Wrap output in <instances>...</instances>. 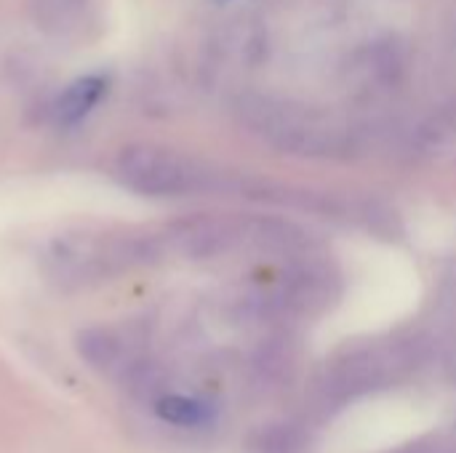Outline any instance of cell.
<instances>
[{
  "label": "cell",
  "mask_w": 456,
  "mask_h": 453,
  "mask_svg": "<svg viewBox=\"0 0 456 453\" xmlns=\"http://www.w3.org/2000/svg\"><path fill=\"white\" fill-rule=\"evenodd\" d=\"M115 176L120 184L150 198H176L208 187V174L190 158L155 144H128L118 152Z\"/></svg>",
  "instance_id": "6da1fadb"
},
{
  "label": "cell",
  "mask_w": 456,
  "mask_h": 453,
  "mask_svg": "<svg viewBox=\"0 0 456 453\" xmlns=\"http://www.w3.org/2000/svg\"><path fill=\"white\" fill-rule=\"evenodd\" d=\"M155 240L150 238H128V235H67L53 243L51 262L64 280H96L120 267L144 262L155 251Z\"/></svg>",
  "instance_id": "7a4b0ae2"
},
{
  "label": "cell",
  "mask_w": 456,
  "mask_h": 453,
  "mask_svg": "<svg viewBox=\"0 0 456 453\" xmlns=\"http://www.w3.org/2000/svg\"><path fill=\"white\" fill-rule=\"evenodd\" d=\"M107 91V80L102 75H86V77H77L75 83H69L56 104H53V117L59 125L69 128V125H77L104 96Z\"/></svg>",
  "instance_id": "3957f363"
},
{
  "label": "cell",
  "mask_w": 456,
  "mask_h": 453,
  "mask_svg": "<svg viewBox=\"0 0 456 453\" xmlns=\"http://www.w3.org/2000/svg\"><path fill=\"white\" fill-rule=\"evenodd\" d=\"M155 414L166 425L184 427V430L203 427V425L214 422V417H216V411H214L211 403L198 400V398H187V395H163L155 403Z\"/></svg>",
  "instance_id": "277c9868"
}]
</instances>
